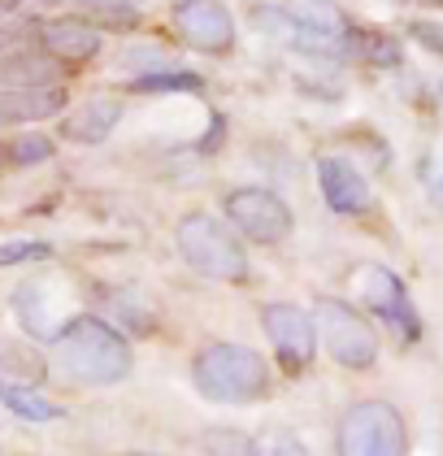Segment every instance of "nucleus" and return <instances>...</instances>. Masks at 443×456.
I'll return each instance as SVG.
<instances>
[{"label":"nucleus","mask_w":443,"mask_h":456,"mask_svg":"<svg viewBox=\"0 0 443 456\" xmlns=\"http://www.w3.org/2000/svg\"><path fill=\"white\" fill-rule=\"evenodd\" d=\"M57 365L70 383L109 387L131 374V344L104 322V317L78 314L53 335Z\"/></svg>","instance_id":"f257e3e1"},{"label":"nucleus","mask_w":443,"mask_h":456,"mask_svg":"<svg viewBox=\"0 0 443 456\" xmlns=\"http://www.w3.org/2000/svg\"><path fill=\"white\" fill-rule=\"evenodd\" d=\"M192 383L213 404H252L270 391V365L243 344H209L192 365Z\"/></svg>","instance_id":"f03ea898"},{"label":"nucleus","mask_w":443,"mask_h":456,"mask_svg":"<svg viewBox=\"0 0 443 456\" xmlns=\"http://www.w3.org/2000/svg\"><path fill=\"white\" fill-rule=\"evenodd\" d=\"M178 240V252L183 261L205 274V279H217V282H243L248 279V256H243V244L235 240L231 226H222L217 217L209 213H187L174 231Z\"/></svg>","instance_id":"7ed1b4c3"},{"label":"nucleus","mask_w":443,"mask_h":456,"mask_svg":"<svg viewBox=\"0 0 443 456\" xmlns=\"http://www.w3.org/2000/svg\"><path fill=\"white\" fill-rule=\"evenodd\" d=\"M340 456H409V430L396 404L387 400H361L340 421Z\"/></svg>","instance_id":"20e7f679"},{"label":"nucleus","mask_w":443,"mask_h":456,"mask_svg":"<svg viewBox=\"0 0 443 456\" xmlns=\"http://www.w3.org/2000/svg\"><path fill=\"white\" fill-rule=\"evenodd\" d=\"M313 326L326 352L340 361L343 370H370L378 361V335L365 317L343 300H317L313 309Z\"/></svg>","instance_id":"39448f33"},{"label":"nucleus","mask_w":443,"mask_h":456,"mask_svg":"<svg viewBox=\"0 0 443 456\" xmlns=\"http://www.w3.org/2000/svg\"><path fill=\"white\" fill-rule=\"evenodd\" d=\"M226 217L252 244H283L291 235V209L270 187H239L226 196Z\"/></svg>","instance_id":"423d86ee"},{"label":"nucleus","mask_w":443,"mask_h":456,"mask_svg":"<svg viewBox=\"0 0 443 456\" xmlns=\"http://www.w3.org/2000/svg\"><path fill=\"white\" fill-rule=\"evenodd\" d=\"M357 287H361L365 309L378 314V322H387L405 344H413V339L422 335V317L413 309L409 291H405V282L396 279L387 265H361V270H357Z\"/></svg>","instance_id":"0eeeda50"},{"label":"nucleus","mask_w":443,"mask_h":456,"mask_svg":"<svg viewBox=\"0 0 443 456\" xmlns=\"http://www.w3.org/2000/svg\"><path fill=\"white\" fill-rule=\"evenodd\" d=\"M261 322H266V335H270L278 365L287 374L308 370V361L317 352V326H313V317L300 305H266Z\"/></svg>","instance_id":"6e6552de"},{"label":"nucleus","mask_w":443,"mask_h":456,"mask_svg":"<svg viewBox=\"0 0 443 456\" xmlns=\"http://www.w3.org/2000/svg\"><path fill=\"white\" fill-rule=\"evenodd\" d=\"M174 27L196 53H226L235 44V18L222 0H178Z\"/></svg>","instance_id":"1a4fd4ad"},{"label":"nucleus","mask_w":443,"mask_h":456,"mask_svg":"<svg viewBox=\"0 0 443 456\" xmlns=\"http://www.w3.org/2000/svg\"><path fill=\"white\" fill-rule=\"evenodd\" d=\"M317 183H322V196L326 205L343 217H357V213L370 209V183L361 178V170L343 157H322L317 161Z\"/></svg>","instance_id":"9d476101"},{"label":"nucleus","mask_w":443,"mask_h":456,"mask_svg":"<svg viewBox=\"0 0 443 456\" xmlns=\"http://www.w3.org/2000/svg\"><path fill=\"white\" fill-rule=\"evenodd\" d=\"M39 48L57 66H83L101 53V27H92L83 18H57L39 31Z\"/></svg>","instance_id":"9b49d317"},{"label":"nucleus","mask_w":443,"mask_h":456,"mask_svg":"<svg viewBox=\"0 0 443 456\" xmlns=\"http://www.w3.org/2000/svg\"><path fill=\"white\" fill-rule=\"evenodd\" d=\"M66 109V87H4L0 92V126L44 122Z\"/></svg>","instance_id":"f8f14e48"},{"label":"nucleus","mask_w":443,"mask_h":456,"mask_svg":"<svg viewBox=\"0 0 443 456\" xmlns=\"http://www.w3.org/2000/svg\"><path fill=\"white\" fill-rule=\"evenodd\" d=\"M57 61L44 48H4L0 53V87H57Z\"/></svg>","instance_id":"ddd939ff"},{"label":"nucleus","mask_w":443,"mask_h":456,"mask_svg":"<svg viewBox=\"0 0 443 456\" xmlns=\"http://www.w3.org/2000/svg\"><path fill=\"white\" fill-rule=\"evenodd\" d=\"M118 118H122V101H113V96H92V101H83L74 113H66L62 135H66L70 143H101L113 135Z\"/></svg>","instance_id":"4468645a"},{"label":"nucleus","mask_w":443,"mask_h":456,"mask_svg":"<svg viewBox=\"0 0 443 456\" xmlns=\"http://www.w3.org/2000/svg\"><path fill=\"white\" fill-rule=\"evenodd\" d=\"M0 404H4L9 413H18L22 421H57V418H66V409H62V404H53L39 387L13 383V379H0Z\"/></svg>","instance_id":"2eb2a0df"},{"label":"nucleus","mask_w":443,"mask_h":456,"mask_svg":"<svg viewBox=\"0 0 443 456\" xmlns=\"http://www.w3.org/2000/svg\"><path fill=\"white\" fill-rule=\"evenodd\" d=\"M348 57L391 70V66H400V39L387 36V31H352L348 36Z\"/></svg>","instance_id":"dca6fc26"},{"label":"nucleus","mask_w":443,"mask_h":456,"mask_svg":"<svg viewBox=\"0 0 443 456\" xmlns=\"http://www.w3.org/2000/svg\"><path fill=\"white\" fill-rule=\"evenodd\" d=\"M291 18H296L300 27H308V31L326 36V39H348V31H352V27H348V18H343L331 0H296Z\"/></svg>","instance_id":"f3484780"},{"label":"nucleus","mask_w":443,"mask_h":456,"mask_svg":"<svg viewBox=\"0 0 443 456\" xmlns=\"http://www.w3.org/2000/svg\"><path fill=\"white\" fill-rule=\"evenodd\" d=\"M248 456H308V448L291 430H261L248 439Z\"/></svg>","instance_id":"a211bd4d"},{"label":"nucleus","mask_w":443,"mask_h":456,"mask_svg":"<svg viewBox=\"0 0 443 456\" xmlns=\"http://www.w3.org/2000/svg\"><path fill=\"white\" fill-rule=\"evenodd\" d=\"M53 157V140L48 135H18V140L4 148V161L9 166H39Z\"/></svg>","instance_id":"6ab92c4d"},{"label":"nucleus","mask_w":443,"mask_h":456,"mask_svg":"<svg viewBox=\"0 0 443 456\" xmlns=\"http://www.w3.org/2000/svg\"><path fill=\"white\" fill-rule=\"evenodd\" d=\"M139 92H201L205 78L196 74H148V78H135Z\"/></svg>","instance_id":"aec40b11"},{"label":"nucleus","mask_w":443,"mask_h":456,"mask_svg":"<svg viewBox=\"0 0 443 456\" xmlns=\"http://www.w3.org/2000/svg\"><path fill=\"white\" fill-rule=\"evenodd\" d=\"M53 248L44 240H13V244H0V270L4 265H22V261H44Z\"/></svg>","instance_id":"412c9836"},{"label":"nucleus","mask_w":443,"mask_h":456,"mask_svg":"<svg viewBox=\"0 0 443 456\" xmlns=\"http://www.w3.org/2000/svg\"><path fill=\"white\" fill-rule=\"evenodd\" d=\"M205 452L209 456H248V439H239L231 430H213V435H205Z\"/></svg>","instance_id":"4be33fe9"},{"label":"nucleus","mask_w":443,"mask_h":456,"mask_svg":"<svg viewBox=\"0 0 443 456\" xmlns=\"http://www.w3.org/2000/svg\"><path fill=\"white\" fill-rule=\"evenodd\" d=\"M409 36L417 39L426 53L443 57V22H426V18H417V22H409Z\"/></svg>","instance_id":"5701e85b"},{"label":"nucleus","mask_w":443,"mask_h":456,"mask_svg":"<svg viewBox=\"0 0 443 456\" xmlns=\"http://www.w3.org/2000/svg\"><path fill=\"white\" fill-rule=\"evenodd\" d=\"M422 183H426L431 200L443 209V157H426V161H422Z\"/></svg>","instance_id":"b1692460"},{"label":"nucleus","mask_w":443,"mask_h":456,"mask_svg":"<svg viewBox=\"0 0 443 456\" xmlns=\"http://www.w3.org/2000/svg\"><path fill=\"white\" fill-rule=\"evenodd\" d=\"M83 4H96L104 18H131L139 0H83Z\"/></svg>","instance_id":"393cba45"},{"label":"nucleus","mask_w":443,"mask_h":456,"mask_svg":"<svg viewBox=\"0 0 443 456\" xmlns=\"http://www.w3.org/2000/svg\"><path fill=\"white\" fill-rule=\"evenodd\" d=\"M127 456H161V452H127Z\"/></svg>","instance_id":"a878e982"},{"label":"nucleus","mask_w":443,"mask_h":456,"mask_svg":"<svg viewBox=\"0 0 443 456\" xmlns=\"http://www.w3.org/2000/svg\"><path fill=\"white\" fill-rule=\"evenodd\" d=\"M426 4H443V0H426Z\"/></svg>","instance_id":"bb28decb"}]
</instances>
